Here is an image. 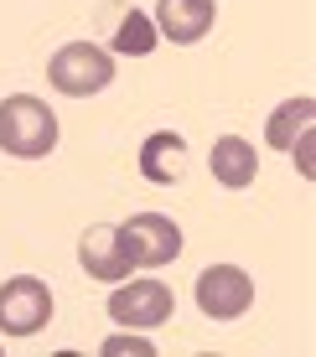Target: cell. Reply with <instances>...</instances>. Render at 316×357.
<instances>
[{
  "instance_id": "obj_9",
  "label": "cell",
  "mask_w": 316,
  "mask_h": 357,
  "mask_svg": "<svg viewBox=\"0 0 316 357\" xmlns=\"http://www.w3.org/2000/svg\"><path fill=\"white\" fill-rule=\"evenodd\" d=\"M181 166H187V140H181L176 130L145 135V145H140V176L151 181V187H176Z\"/></svg>"
},
{
  "instance_id": "obj_12",
  "label": "cell",
  "mask_w": 316,
  "mask_h": 357,
  "mask_svg": "<svg viewBox=\"0 0 316 357\" xmlns=\"http://www.w3.org/2000/svg\"><path fill=\"white\" fill-rule=\"evenodd\" d=\"M114 47L125 57H145V52H156V21L145 16V10H130L125 21H119V31H114Z\"/></svg>"
},
{
  "instance_id": "obj_1",
  "label": "cell",
  "mask_w": 316,
  "mask_h": 357,
  "mask_svg": "<svg viewBox=\"0 0 316 357\" xmlns=\"http://www.w3.org/2000/svg\"><path fill=\"white\" fill-rule=\"evenodd\" d=\"M0 151L21 161H42L57 151V114L31 93L0 98Z\"/></svg>"
},
{
  "instance_id": "obj_11",
  "label": "cell",
  "mask_w": 316,
  "mask_h": 357,
  "mask_svg": "<svg viewBox=\"0 0 316 357\" xmlns=\"http://www.w3.org/2000/svg\"><path fill=\"white\" fill-rule=\"evenodd\" d=\"M316 119V98L301 93V98H285L280 109H275L270 119H264V145H275V151H290V140H296L301 130H311Z\"/></svg>"
},
{
  "instance_id": "obj_8",
  "label": "cell",
  "mask_w": 316,
  "mask_h": 357,
  "mask_svg": "<svg viewBox=\"0 0 316 357\" xmlns=\"http://www.w3.org/2000/svg\"><path fill=\"white\" fill-rule=\"evenodd\" d=\"M218 21V0H156V36L176 47H192L213 31Z\"/></svg>"
},
{
  "instance_id": "obj_7",
  "label": "cell",
  "mask_w": 316,
  "mask_h": 357,
  "mask_svg": "<svg viewBox=\"0 0 316 357\" xmlns=\"http://www.w3.org/2000/svg\"><path fill=\"white\" fill-rule=\"evenodd\" d=\"M78 264L89 269L93 280H104V285H119V280H130V254L125 243H119V228L114 223H93L89 233L78 238Z\"/></svg>"
},
{
  "instance_id": "obj_4",
  "label": "cell",
  "mask_w": 316,
  "mask_h": 357,
  "mask_svg": "<svg viewBox=\"0 0 316 357\" xmlns=\"http://www.w3.org/2000/svg\"><path fill=\"white\" fill-rule=\"evenodd\" d=\"M119 243L135 269H161L181 254V228L166 213H135L130 223H119Z\"/></svg>"
},
{
  "instance_id": "obj_10",
  "label": "cell",
  "mask_w": 316,
  "mask_h": 357,
  "mask_svg": "<svg viewBox=\"0 0 316 357\" xmlns=\"http://www.w3.org/2000/svg\"><path fill=\"white\" fill-rule=\"evenodd\" d=\"M254 176H259V155H254V145L244 135L213 140V181H223L228 192H244V187H254Z\"/></svg>"
},
{
  "instance_id": "obj_3",
  "label": "cell",
  "mask_w": 316,
  "mask_h": 357,
  "mask_svg": "<svg viewBox=\"0 0 316 357\" xmlns=\"http://www.w3.org/2000/svg\"><path fill=\"white\" fill-rule=\"evenodd\" d=\"M52 321V290L36 275H16L0 285V331L6 337H36Z\"/></svg>"
},
{
  "instance_id": "obj_6",
  "label": "cell",
  "mask_w": 316,
  "mask_h": 357,
  "mask_svg": "<svg viewBox=\"0 0 316 357\" xmlns=\"http://www.w3.org/2000/svg\"><path fill=\"white\" fill-rule=\"evenodd\" d=\"M197 305L213 321H239L254 305V280L239 264H208L197 275Z\"/></svg>"
},
{
  "instance_id": "obj_13",
  "label": "cell",
  "mask_w": 316,
  "mask_h": 357,
  "mask_svg": "<svg viewBox=\"0 0 316 357\" xmlns=\"http://www.w3.org/2000/svg\"><path fill=\"white\" fill-rule=\"evenodd\" d=\"M311 145H316V135H311V130H301L296 140H290V151H296V171H301L306 181L316 176V166H311Z\"/></svg>"
},
{
  "instance_id": "obj_2",
  "label": "cell",
  "mask_w": 316,
  "mask_h": 357,
  "mask_svg": "<svg viewBox=\"0 0 316 357\" xmlns=\"http://www.w3.org/2000/svg\"><path fill=\"white\" fill-rule=\"evenodd\" d=\"M47 83H52L57 93H68V98L104 93L109 83H114V57H109L104 47H93V42H68V47H57L52 63H47Z\"/></svg>"
},
{
  "instance_id": "obj_14",
  "label": "cell",
  "mask_w": 316,
  "mask_h": 357,
  "mask_svg": "<svg viewBox=\"0 0 316 357\" xmlns=\"http://www.w3.org/2000/svg\"><path fill=\"white\" fill-rule=\"evenodd\" d=\"M119 352H140V357H151L156 347H151L145 337H109V342H104V357H119Z\"/></svg>"
},
{
  "instance_id": "obj_5",
  "label": "cell",
  "mask_w": 316,
  "mask_h": 357,
  "mask_svg": "<svg viewBox=\"0 0 316 357\" xmlns=\"http://www.w3.org/2000/svg\"><path fill=\"white\" fill-rule=\"evenodd\" d=\"M172 311H176V301L161 280H119V290L109 295V316L119 326H135V331L172 321Z\"/></svg>"
}]
</instances>
